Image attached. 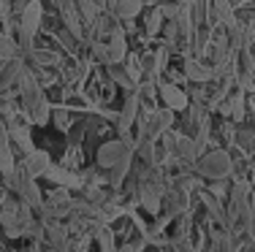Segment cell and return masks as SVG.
I'll return each instance as SVG.
<instances>
[{
  "label": "cell",
  "mask_w": 255,
  "mask_h": 252,
  "mask_svg": "<svg viewBox=\"0 0 255 252\" xmlns=\"http://www.w3.org/2000/svg\"><path fill=\"white\" fill-rule=\"evenodd\" d=\"M49 166H52V158H49V152H44V149H33V152H27L25 160H22V168H25L33 179L44 176V173L49 171Z\"/></svg>",
  "instance_id": "cell-8"
},
{
  "label": "cell",
  "mask_w": 255,
  "mask_h": 252,
  "mask_svg": "<svg viewBox=\"0 0 255 252\" xmlns=\"http://www.w3.org/2000/svg\"><path fill=\"white\" fill-rule=\"evenodd\" d=\"M157 95H160L163 106H166V109H171V111H185L187 106H190V100H187L185 89H179L177 84H171V82H160V87H157Z\"/></svg>",
  "instance_id": "cell-6"
},
{
  "label": "cell",
  "mask_w": 255,
  "mask_h": 252,
  "mask_svg": "<svg viewBox=\"0 0 255 252\" xmlns=\"http://www.w3.org/2000/svg\"><path fill=\"white\" fill-rule=\"evenodd\" d=\"M52 119H54V128L63 130V133L71 128V114L65 111V109H54V111H52Z\"/></svg>",
  "instance_id": "cell-20"
},
{
  "label": "cell",
  "mask_w": 255,
  "mask_h": 252,
  "mask_svg": "<svg viewBox=\"0 0 255 252\" xmlns=\"http://www.w3.org/2000/svg\"><path fill=\"white\" fill-rule=\"evenodd\" d=\"M41 19H44V5H41V0H33V3H27L19 11V25H16L19 38H16V44H19L22 57H27V52L33 49V41L41 30Z\"/></svg>",
  "instance_id": "cell-1"
},
{
  "label": "cell",
  "mask_w": 255,
  "mask_h": 252,
  "mask_svg": "<svg viewBox=\"0 0 255 252\" xmlns=\"http://www.w3.org/2000/svg\"><path fill=\"white\" fill-rule=\"evenodd\" d=\"M198 176L209 179V182H215V179H228L231 171H234V160H231V155L226 149H209V152H204L201 158L193 163Z\"/></svg>",
  "instance_id": "cell-2"
},
{
  "label": "cell",
  "mask_w": 255,
  "mask_h": 252,
  "mask_svg": "<svg viewBox=\"0 0 255 252\" xmlns=\"http://www.w3.org/2000/svg\"><path fill=\"white\" fill-rule=\"evenodd\" d=\"M106 3H109V5H112V3H114V0H106Z\"/></svg>",
  "instance_id": "cell-23"
},
{
  "label": "cell",
  "mask_w": 255,
  "mask_h": 252,
  "mask_svg": "<svg viewBox=\"0 0 255 252\" xmlns=\"http://www.w3.org/2000/svg\"><path fill=\"white\" fill-rule=\"evenodd\" d=\"M16 168V155H14V144L8 141V136L5 139H0V173H11Z\"/></svg>",
  "instance_id": "cell-15"
},
{
  "label": "cell",
  "mask_w": 255,
  "mask_h": 252,
  "mask_svg": "<svg viewBox=\"0 0 255 252\" xmlns=\"http://www.w3.org/2000/svg\"><path fill=\"white\" fill-rule=\"evenodd\" d=\"M106 52H109V63H106V65H120V63H125V57H128V44H125V35H123V30H120V27L112 30V38L106 41Z\"/></svg>",
  "instance_id": "cell-10"
},
{
  "label": "cell",
  "mask_w": 255,
  "mask_h": 252,
  "mask_svg": "<svg viewBox=\"0 0 255 252\" xmlns=\"http://www.w3.org/2000/svg\"><path fill=\"white\" fill-rule=\"evenodd\" d=\"M27 3H33V0H16L14 5H16V11H22V8H25V5H27Z\"/></svg>",
  "instance_id": "cell-22"
},
{
  "label": "cell",
  "mask_w": 255,
  "mask_h": 252,
  "mask_svg": "<svg viewBox=\"0 0 255 252\" xmlns=\"http://www.w3.org/2000/svg\"><path fill=\"white\" fill-rule=\"evenodd\" d=\"M138 109H141L138 92H136V89H130V92H128V98H125L123 111L117 114V130H120V136H123L125 141H130V128L138 122Z\"/></svg>",
  "instance_id": "cell-5"
},
{
  "label": "cell",
  "mask_w": 255,
  "mask_h": 252,
  "mask_svg": "<svg viewBox=\"0 0 255 252\" xmlns=\"http://www.w3.org/2000/svg\"><path fill=\"white\" fill-rule=\"evenodd\" d=\"M133 144L125 141V139H114V141H106L98 147V155H95V160H98V168L101 171H112L114 166H120L123 160L133 158Z\"/></svg>",
  "instance_id": "cell-4"
},
{
  "label": "cell",
  "mask_w": 255,
  "mask_h": 252,
  "mask_svg": "<svg viewBox=\"0 0 255 252\" xmlns=\"http://www.w3.org/2000/svg\"><path fill=\"white\" fill-rule=\"evenodd\" d=\"M155 3H163V0H155Z\"/></svg>",
  "instance_id": "cell-24"
},
{
  "label": "cell",
  "mask_w": 255,
  "mask_h": 252,
  "mask_svg": "<svg viewBox=\"0 0 255 252\" xmlns=\"http://www.w3.org/2000/svg\"><path fill=\"white\" fill-rule=\"evenodd\" d=\"M163 195H166V184H163L160 173L157 171L147 173L141 179V184H138V203H141V209L149 214H157L163 209Z\"/></svg>",
  "instance_id": "cell-3"
},
{
  "label": "cell",
  "mask_w": 255,
  "mask_h": 252,
  "mask_svg": "<svg viewBox=\"0 0 255 252\" xmlns=\"http://www.w3.org/2000/svg\"><path fill=\"white\" fill-rule=\"evenodd\" d=\"M74 3H76V8H79V14H82L84 22H95L101 16L98 0H74Z\"/></svg>",
  "instance_id": "cell-16"
},
{
  "label": "cell",
  "mask_w": 255,
  "mask_h": 252,
  "mask_svg": "<svg viewBox=\"0 0 255 252\" xmlns=\"http://www.w3.org/2000/svg\"><path fill=\"white\" fill-rule=\"evenodd\" d=\"M27 60L33 63V68L38 71V68H54V65L60 63V55L57 52H49V49H30L27 52Z\"/></svg>",
  "instance_id": "cell-13"
},
{
  "label": "cell",
  "mask_w": 255,
  "mask_h": 252,
  "mask_svg": "<svg viewBox=\"0 0 255 252\" xmlns=\"http://www.w3.org/2000/svg\"><path fill=\"white\" fill-rule=\"evenodd\" d=\"M125 65H128V76H130L133 82L138 84V79H141V60H138L136 55H130V52H128V57H125Z\"/></svg>",
  "instance_id": "cell-19"
},
{
  "label": "cell",
  "mask_w": 255,
  "mask_h": 252,
  "mask_svg": "<svg viewBox=\"0 0 255 252\" xmlns=\"http://www.w3.org/2000/svg\"><path fill=\"white\" fill-rule=\"evenodd\" d=\"M109 74H112V79L120 84V87H125V89H136V82L128 76V71H123L120 65H109Z\"/></svg>",
  "instance_id": "cell-17"
},
{
  "label": "cell",
  "mask_w": 255,
  "mask_h": 252,
  "mask_svg": "<svg viewBox=\"0 0 255 252\" xmlns=\"http://www.w3.org/2000/svg\"><path fill=\"white\" fill-rule=\"evenodd\" d=\"M212 11H215V16H217V19H223V22L234 19V8H231L228 0H212Z\"/></svg>",
  "instance_id": "cell-18"
},
{
  "label": "cell",
  "mask_w": 255,
  "mask_h": 252,
  "mask_svg": "<svg viewBox=\"0 0 255 252\" xmlns=\"http://www.w3.org/2000/svg\"><path fill=\"white\" fill-rule=\"evenodd\" d=\"M60 14H63V25L68 27V33H74L76 38H82L84 30H82V14H79L74 0H60Z\"/></svg>",
  "instance_id": "cell-9"
},
{
  "label": "cell",
  "mask_w": 255,
  "mask_h": 252,
  "mask_svg": "<svg viewBox=\"0 0 255 252\" xmlns=\"http://www.w3.org/2000/svg\"><path fill=\"white\" fill-rule=\"evenodd\" d=\"M25 57H16V60H8V63H3V68H0V92H5V89L16 87L22 79V74H25Z\"/></svg>",
  "instance_id": "cell-7"
},
{
  "label": "cell",
  "mask_w": 255,
  "mask_h": 252,
  "mask_svg": "<svg viewBox=\"0 0 255 252\" xmlns=\"http://www.w3.org/2000/svg\"><path fill=\"white\" fill-rule=\"evenodd\" d=\"M185 76L196 84H206V82L215 79V68H209L206 63H201L196 57H187L185 60Z\"/></svg>",
  "instance_id": "cell-11"
},
{
  "label": "cell",
  "mask_w": 255,
  "mask_h": 252,
  "mask_svg": "<svg viewBox=\"0 0 255 252\" xmlns=\"http://www.w3.org/2000/svg\"><path fill=\"white\" fill-rule=\"evenodd\" d=\"M114 14H117V19H136L138 14H141L144 8V0H114L112 3Z\"/></svg>",
  "instance_id": "cell-12"
},
{
  "label": "cell",
  "mask_w": 255,
  "mask_h": 252,
  "mask_svg": "<svg viewBox=\"0 0 255 252\" xmlns=\"http://www.w3.org/2000/svg\"><path fill=\"white\" fill-rule=\"evenodd\" d=\"M16 57H22L16 38L11 33H3V30H0V63H8V60H16Z\"/></svg>",
  "instance_id": "cell-14"
},
{
  "label": "cell",
  "mask_w": 255,
  "mask_h": 252,
  "mask_svg": "<svg viewBox=\"0 0 255 252\" xmlns=\"http://www.w3.org/2000/svg\"><path fill=\"white\" fill-rule=\"evenodd\" d=\"M163 19H166V16H163V11H160V8H152V14L147 16V33H149V35H155L157 30H160Z\"/></svg>",
  "instance_id": "cell-21"
}]
</instances>
